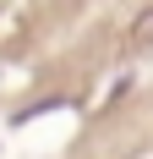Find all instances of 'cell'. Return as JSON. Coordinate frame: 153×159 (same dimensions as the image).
Returning <instances> with one entry per match:
<instances>
[{"instance_id": "cell-1", "label": "cell", "mask_w": 153, "mask_h": 159, "mask_svg": "<svg viewBox=\"0 0 153 159\" xmlns=\"http://www.w3.org/2000/svg\"><path fill=\"white\" fill-rule=\"evenodd\" d=\"M131 49H153V6L131 22Z\"/></svg>"}]
</instances>
